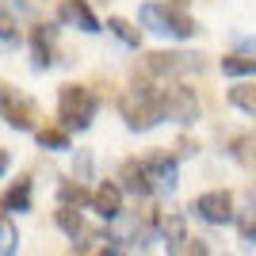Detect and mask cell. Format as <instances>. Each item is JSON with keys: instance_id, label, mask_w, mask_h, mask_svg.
<instances>
[{"instance_id": "cell-1", "label": "cell", "mask_w": 256, "mask_h": 256, "mask_svg": "<svg viewBox=\"0 0 256 256\" xmlns=\"http://www.w3.org/2000/svg\"><path fill=\"white\" fill-rule=\"evenodd\" d=\"M118 115H122V122H126L130 130H153L160 118H168L164 115L160 92H153L138 76H134V88H126V92L118 96Z\"/></svg>"}, {"instance_id": "cell-2", "label": "cell", "mask_w": 256, "mask_h": 256, "mask_svg": "<svg viewBox=\"0 0 256 256\" xmlns=\"http://www.w3.org/2000/svg\"><path fill=\"white\" fill-rule=\"evenodd\" d=\"M138 20L150 27V31L157 34H176V38H192L195 31H199V23L188 16L184 8H176V4H157V0H150V4H142L138 8Z\"/></svg>"}, {"instance_id": "cell-3", "label": "cell", "mask_w": 256, "mask_h": 256, "mask_svg": "<svg viewBox=\"0 0 256 256\" xmlns=\"http://www.w3.org/2000/svg\"><path fill=\"white\" fill-rule=\"evenodd\" d=\"M96 107L100 104L92 96V88L84 84H62V92H58V118L65 130H88L96 118Z\"/></svg>"}, {"instance_id": "cell-4", "label": "cell", "mask_w": 256, "mask_h": 256, "mask_svg": "<svg viewBox=\"0 0 256 256\" xmlns=\"http://www.w3.org/2000/svg\"><path fill=\"white\" fill-rule=\"evenodd\" d=\"M203 58L188 50H153L146 54V73L153 76H188V73H203Z\"/></svg>"}, {"instance_id": "cell-5", "label": "cell", "mask_w": 256, "mask_h": 256, "mask_svg": "<svg viewBox=\"0 0 256 256\" xmlns=\"http://www.w3.org/2000/svg\"><path fill=\"white\" fill-rule=\"evenodd\" d=\"M188 210L210 226H226V222H234V195L230 192H203L192 199Z\"/></svg>"}, {"instance_id": "cell-6", "label": "cell", "mask_w": 256, "mask_h": 256, "mask_svg": "<svg viewBox=\"0 0 256 256\" xmlns=\"http://www.w3.org/2000/svg\"><path fill=\"white\" fill-rule=\"evenodd\" d=\"M160 100H164V115L176 118V122H184V126L199 118V96H195L192 88H184V84L160 88Z\"/></svg>"}, {"instance_id": "cell-7", "label": "cell", "mask_w": 256, "mask_h": 256, "mask_svg": "<svg viewBox=\"0 0 256 256\" xmlns=\"http://www.w3.org/2000/svg\"><path fill=\"white\" fill-rule=\"evenodd\" d=\"M4 92H0V104H4V122L16 130H31L34 126V118H38V107L31 104L27 96H20L12 84H0Z\"/></svg>"}, {"instance_id": "cell-8", "label": "cell", "mask_w": 256, "mask_h": 256, "mask_svg": "<svg viewBox=\"0 0 256 256\" xmlns=\"http://www.w3.org/2000/svg\"><path fill=\"white\" fill-rule=\"evenodd\" d=\"M142 164H146L153 192H172L176 188V160L168 153H150V157H142Z\"/></svg>"}, {"instance_id": "cell-9", "label": "cell", "mask_w": 256, "mask_h": 256, "mask_svg": "<svg viewBox=\"0 0 256 256\" xmlns=\"http://www.w3.org/2000/svg\"><path fill=\"white\" fill-rule=\"evenodd\" d=\"M54 42H58V27H54V23H34V27H31L34 69H50V65H54Z\"/></svg>"}, {"instance_id": "cell-10", "label": "cell", "mask_w": 256, "mask_h": 256, "mask_svg": "<svg viewBox=\"0 0 256 256\" xmlns=\"http://www.w3.org/2000/svg\"><path fill=\"white\" fill-rule=\"evenodd\" d=\"M92 210L100 214V218H118L122 214V184H111V180H104L96 188V195H92Z\"/></svg>"}, {"instance_id": "cell-11", "label": "cell", "mask_w": 256, "mask_h": 256, "mask_svg": "<svg viewBox=\"0 0 256 256\" xmlns=\"http://www.w3.org/2000/svg\"><path fill=\"white\" fill-rule=\"evenodd\" d=\"M58 20L69 23V27H80V31H100V20L92 16V8H88L84 0H62V8H58Z\"/></svg>"}, {"instance_id": "cell-12", "label": "cell", "mask_w": 256, "mask_h": 256, "mask_svg": "<svg viewBox=\"0 0 256 256\" xmlns=\"http://www.w3.org/2000/svg\"><path fill=\"white\" fill-rule=\"evenodd\" d=\"M118 180H122V192H130V195H153V184H150V176H146V164H142V160H122Z\"/></svg>"}, {"instance_id": "cell-13", "label": "cell", "mask_w": 256, "mask_h": 256, "mask_svg": "<svg viewBox=\"0 0 256 256\" xmlns=\"http://www.w3.org/2000/svg\"><path fill=\"white\" fill-rule=\"evenodd\" d=\"M4 210H16V214L31 210V180H27V176H20V180L4 192Z\"/></svg>"}, {"instance_id": "cell-14", "label": "cell", "mask_w": 256, "mask_h": 256, "mask_svg": "<svg viewBox=\"0 0 256 256\" xmlns=\"http://www.w3.org/2000/svg\"><path fill=\"white\" fill-rule=\"evenodd\" d=\"M222 73H226V76H252V73H256V58H252L248 50L226 54V58H222Z\"/></svg>"}, {"instance_id": "cell-15", "label": "cell", "mask_w": 256, "mask_h": 256, "mask_svg": "<svg viewBox=\"0 0 256 256\" xmlns=\"http://www.w3.org/2000/svg\"><path fill=\"white\" fill-rule=\"evenodd\" d=\"M160 237H164V245H168V252H176V248L188 241V222H184L180 214H168L164 222H160Z\"/></svg>"}, {"instance_id": "cell-16", "label": "cell", "mask_w": 256, "mask_h": 256, "mask_svg": "<svg viewBox=\"0 0 256 256\" xmlns=\"http://www.w3.org/2000/svg\"><path fill=\"white\" fill-rule=\"evenodd\" d=\"M226 100H230V107H237V111L256 118V84H234L226 92Z\"/></svg>"}, {"instance_id": "cell-17", "label": "cell", "mask_w": 256, "mask_h": 256, "mask_svg": "<svg viewBox=\"0 0 256 256\" xmlns=\"http://www.w3.org/2000/svg\"><path fill=\"white\" fill-rule=\"evenodd\" d=\"M92 195L96 192H88L80 180H62V188H58V199L65 206H84V203H92Z\"/></svg>"}, {"instance_id": "cell-18", "label": "cell", "mask_w": 256, "mask_h": 256, "mask_svg": "<svg viewBox=\"0 0 256 256\" xmlns=\"http://www.w3.org/2000/svg\"><path fill=\"white\" fill-rule=\"evenodd\" d=\"M54 218H58V226H62V230H65L69 237H73V241H76L80 234H84V218H80V206H65V203H62Z\"/></svg>"}, {"instance_id": "cell-19", "label": "cell", "mask_w": 256, "mask_h": 256, "mask_svg": "<svg viewBox=\"0 0 256 256\" xmlns=\"http://www.w3.org/2000/svg\"><path fill=\"white\" fill-rule=\"evenodd\" d=\"M34 138H38L42 150H54V153H58V150H69V130H65V126H42Z\"/></svg>"}, {"instance_id": "cell-20", "label": "cell", "mask_w": 256, "mask_h": 256, "mask_svg": "<svg viewBox=\"0 0 256 256\" xmlns=\"http://www.w3.org/2000/svg\"><path fill=\"white\" fill-rule=\"evenodd\" d=\"M107 31L115 34V38H122L126 46H138V42H142L138 27H134V23H126V20H118V16H111V20H107Z\"/></svg>"}, {"instance_id": "cell-21", "label": "cell", "mask_w": 256, "mask_h": 256, "mask_svg": "<svg viewBox=\"0 0 256 256\" xmlns=\"http://www.w3.org/2000/svg\"><path fill=\"white\" fill-rule=\"evenodd\" d=\"M230 153H234L241 164H256V142H252V138H245V134L230 142Z\"/></svg>"}, {"instance_id": "cell-22", "label": "cell", "mask_w": 256, "mask_h": 256, "mask_svg": "<svg viewBox=\"0 0 256 256\" xmlns=\"http://www.w3.org/2000/svg\"><path fill=\"white\" fill-rule=\"evenodd\" d=\"M0 237H4V248H0V256H16V248H20V234H16L12 218H4V222H0Z\"/></svg>"}, {"instance_id": "cell-23", "label": "cell", "mask_w": 256, "mask_h": 256, "mask_svg": "<svg viewBox=\"0 0 256 256\" xmlns=\"http://www.w3.org/2000/svg\"><path fill=\"white\" fill-rule=\"evenodd\" d=\"M172 256H210V252H206V241H195V237H188V241H184V245L176 248Z\"/></svg>"}, {"instance_id": "cell-24", "label": "cell", "mask_w": 256, "mask_h": 256, "mask_svg": "<svg viewBox=\"0 0 256 256\" xmlns=\"http://www.w3.org/2000/svg\"><path fill=\"white\" fill-rule=\"evenodd\" d=\"M4 46H20V31H16V20H12V12H4Z\"/></svg>"}, {"instance_id": "cell-25", "label": "cell", "mask_w": 256, "mask_h": 256, "mask_svg": "<svg viewBox=\"0 0 256 256\" xmlns=\"http://www.w3.org/2000/svg\"><path fill=\"white\" fill-rule=\"evenodd\" d=\"M241 237H245L248 245H256V214H245V218H241Z\"/></svg>"}, {"instance_id": "cell-26", "label": "cell", "mask_w": 256, "mask_h": 256, "mask_svg": "<svg viewBox=\"0 0 256 256\" xmlns=\"http://www.w3.org/2000/svg\"><path fill=\"white\" fill-rule=\"evenodd\" d=\"M100 256H122V252H118V248H104Z\"/></svg>"}]
</instances>
